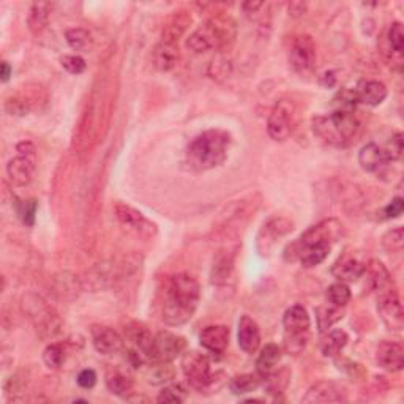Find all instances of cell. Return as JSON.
Segmentation results:
<instances>
[{
    "mask_svg": "<svg viewBox=\"0 0 404 404\" xmlns=\"http://www.w3.org/2000/svg\"><path fill=\"white\" fill-rule=\"evenodd\" d=\"M182 370L189 385L201 393L202 390H208L213 385L215 376L210 370V360L206 354L198 351L187 352L182 357Z\"/></svg>",
    "mask_w": 404,
    "mask_h": 404,
    "instance_id": "ba28073f",
    "label": "cell"
},
{
    "mask_svg": "<svg viewBox=\"0 0 404 404\" xmlns=\"http://www.w3.org/2000/svg\"><path fill=\"white\" fill-rule=\"evenodd\" d=\"M404 245V231L403 227H395L382 237V246L390 252L401 251Z\"/></svg>",
    "mask_w": 404,
    "mask_h": 404,
    "instance_id": "b9f144b4",
    "label": "cell"
},
{
    "mask_svg": "<svg viewBox=\"0 0 404 404\" xmlns=\"http://www.w3.org/2000/svg\"><path fill=\"white\" fill-rule=\"evenodd\" d=\"M365 271H366V265L362 261H358V259L349 257V256L339 259V261L335 264L332 269L333 276L343 283L357 281L358 278H362Z\"/></svg>",
    "mask_w": 404,
    "mask_h": 404,
    "instance_id": "cb8c5ba5",
    "label": "cell"
},
{
    "mask_svg": "<svg viewBox=\"0 0 404 404\" xmlns=\"http://www.w3.org/2000/svg\"><path fill=\"white\" fill-rule=\"evenodd\" d=\"M234 267H236V250H221L213 257L210 278L215 286H226L232 280Z\"/></svg>",
    "mask_w": 404,
    "mask_h": 404,
    "instance_id": "e0dca14e",
    "label": "cell"
},
{
    "mask_svg": "<svg viewBox=\"0 0 404 404\" xmlns=\"http://www.w3.org/2000/svg\"><path fill=\"white\" fill-rule=\"evenodd\" d=\"M295 126V106L289 100H280L270 111L267 133L274 141H286Z\"/></svg>",
    "mask_w": 404,
    "mask_h": 404,
    "instance_id": "30bf717a",
    "label": "cell"
},
{
    "mask_svg": "<svg viewBox=\"0 0 404 404\" xmlns=\"http://www.w3.org/2000/svg\"><path fill=\"white\" fill-rule=\"evenodd\" d=\"M289 379H290V372L288 368H283V370H275L274 372L269 377H265V389L270 395H278L281 393V391L288 387L289 384Z\"/></svg>",
    "mask_w": 404,
    "mask_h": 404,
    "instance_id": "8d00e7d4",
    "label": "cell"
},
{
    "mask_svg": "<svg viewBox=\"0 0 404 404\" xmlns=\"http://www.w3.org/2000/svg\"><path fill=\"white\" fill-rule=\"evenodd\" d=\"M347 333L341 328H337V330H332L327 335L325 339L322 341L321 351L322 356L324 357H337L338 354L344 349V346L347 344Z\"/></svg>",
    "mask_w": 404,
    "mask_h": 404,
    "instance_id": "4dcf8cb0",
    "label": "cell"
},
{
    "mask_svg": "<svg viewBox=\"0 0 404 404\" xmlns=\"http://www.w3.org/2000/svg\"><path fill=\"white\" fill-rule=\"evenodd\" d=\"M358 103L368 106H379L387 98V87L379 81H362L354 88Z\"/></svg>",
    "mask_w": 404,
    "mask_h": 404,
    "instance_id": "7402d4cb",
    "label": "cell"
},
{
    "mask_svg": "<svg viewBox=\"0 0 404 404\" xmlns=\"http://www.w3.org/2000/svg\"><path fill=\"white\" fill-rule=\"evenodd\" d=\"M152 60H154L155 68L160 69V72H170L179 62V49H177L175 44L161 41L158 46H155Z\"/></svg>",
    "mask_w": 404,
    "mask_h": 404,
    "instance_id": "d4e9b609",
    "label": "cell"
},
{
    "mask_svg": "<svg viewBox=\"0 0 404 404\" xmlns=\"http://www.w3.org/2000/svg\"><path fill=\"white\" fill-rule=\"evenodd\" d=\"M316 59V46L311 36H295L289 48V63L295 72L305 73L311 69Z\"/></svg>",
    "mask_w": 404,
    "mask_h": 404,
    "instance_id": "9a60e30c",
    "label": "cell"
},
{
    "mask_svg": "<svg viewBox=\"0 0 404 404\" xmlns=\"http://www.w3.org/2000/svg\"><path fill=\"white\" fill-rule=\"evenodd\" d=\"M347 391L343 385L335 381H318L307 390L302 403L307 404H328L346 403Z\"/></svg>",
    "mask_w": 404,
    "mask_h": 404,
    "instance_id": "4fadbf2b",
    "label": "cell"
},
{
    "mask_svg": "<svg viewBox=\"0 0 404 404\" xmlns=\"http://www.w3.org/2000/svg\"><path fill=\"white\" fill-rule=\"evenodd\" d=\"M13 73V68L8 62H2V72H0V79L2 82H6L10 79V76Z\"/></svg>",
    "mask_w": 404,
    "mask_h": 404,
    "instance_id": "f907efd6",
    "label": "cell"
},
{
    "mask_svg": "<svg viewBox=\"0 0 404 404\" xmlns=\"http://www.w3.org/2000/svg\"><path fill=\"white\" fill-rule=\"evenodd\" d=\"M339 319H343V311L339 307H319L316 308V322L321 333L327 332L333 324H337Z\"/></svg>",
    "mask_w": 404,
    "mask_h": 404,
    "instance_id": "836d02e7",
    "label": "cell"
},
{
    "mask_svg": "<svg viewBox=\"0 0 404 404\" xmlns=\"http://www.w3.org/2000/svg\"><path fill=\"white\" fill-rule=\"evenodd\" d=\"M309 314L307 308L294 305L283 316L284 327V349L289 354H300L305 349L309 339Z\"/></svg>",
    "mask_w": 404,
    "mask_h": 404,
    "instance_id": "277c9868",
    "label": "cell"
},
{
    "mask_svg": "<svg viewBox=\"0 0 404 404\" xmlns=\"http://www.w3.org/2000/svg\"><path fill=\"white\" fill-rule=\"evenodd\" d=\"M50 4L48 2H35L32 5L30 13H29V29L32 34H40L49 22V16H50Z\"/></svg>",
    "mask_w": 404,
    "mask_h": 404,
    "instance_id": "f546056e",
    "label": "cell"
},
{
    "mask_svg": "<svg viewBox=\"0 0 404 404\" xmlns=\"http://www.w3.org/2000/svg\"><path fill=\"white\" fill-rule=\"evenodd\" d=\"M343 232V224L338 220L328 218L314 224L309 229L302 234L300 238H297L294 243H290L286 251H284V259L286 261H295L299 256V250L307 248V246L318 245V243H333L337 242L338 237Z\"/></svg>",
    "mask_w": 404,
    "mask_h": 404,
    "instance_id": "8992f818",
    "label": "cell"
},
{
    "mask_svg": "<svg viewBox=\"0 0 404 404\" xmlns=\"http://www.w3.org/2000/svg\"><path fill=\"white\" fill-rule=\"evenodd\" d=\"M389 43L395 53L401 54L404 49V32L401 22H393L389 29Z\"/></svg>",
    "mask_w": 404,
    "mask_h": 404,
    "instance_id": "ee69618b",
    "label": "cell"
},
{
    "mask_svg": "<svg viewBox=\"0 0 404 404\" xmlns=\"http://www.w3.org/2000/svg\"><path fill=\"white\" fill-rule=\"evenodd\" d=\"M128 333V338L136 344V347L141 351L145 357L154 360V347H155V335H152L147 328L137 324H133L128 328H125Z\"/></svg>",
    "mask_w": 404,
    "mask_h": 404,
    "instance_id": "83f0119b",
    "label": "cell"
},
{
    "mask_svg": "<svg viewBox=\"0 0 404 404\" xmlns=\"http://www.w3.org/2000/svg\"><path fill=\"white\" fill-rule=\"evenodd\" d=\"M22 309L34 322L36 332L43 338H54L60 333L62 321L53 308L40 295L27 294L22 297Z\"/></svg>",
    "mask_w": 404,
    "mask_h": 404,
    "instance_id": "5b68a950",
    "label": "cell"
},
{
    "mask_svg": "<svg viewBox=\"0 0 404 404\" xmlns=\"http://www.w3.org/2000/svg\"><path fill=\"white\" fill-rule=\"evenodd\" d=\"M18 156L11 158L6 164V174L15 187H27L35 174V145L22 141L16 145Z\"/></svg>",
    "mask_w": 404,
    "mask_h": 404,
    "instance_id": "52a82bcc",
    "label": "cell"
},
{
    "mask_svg": "<svg viewBox=\"0 0 404 404\" xmlns=\"http://www.w3.org/2000/svg\"><path fill=\"white\" fill-rule=\"evenodd\" d=\"M188 391L182 384H170L166 385L158 395V403H183L187 400Z\"/></svg>",
    "mask_w": 404,
    "mask_h": 404,
    "instance_id": "60d3db41",
    "label": "cell"
},
{
    "mask_svg": "<svg viewBox=\"0 0 404 404\" xmlns=\"http://www.w3.org/2000/svg\"><path fill=\"white\" fill-rule=\"evenodd\" d=\"M377 313L390 330L400 332L404 327L403 305L395 286L377 290Z\"/></svg>",
    "mask_w": 404,
    "mask_h": 404,
    "instance_id": "8fae6325",
    "label": "cell"
},
{
    "mask_svg": "<svg viewBox=\"0 0 404 404\" xmlns=\"http://www.w3.org/2000/svg\"><path fill=\"white\" fill-rule=\"evenodd\" d=\"M313 131L330 145H346L358 131V120L349 111H333L328 116L313 119Z\"/></svg>",
    "mask_w": 404,
    "mask_h": 404,
    "instance_id": "3957f363",
    "label": "cell"
},
{
    "mask_svg": "<svg viewBox=\"0 0 404 404\" xmlns=\"http://www.w3.org/2000/svg\"><path fill=\"white\" fill-rule=\"evenodd\" d=\"M106 387L109 389V391L114 395L128 398V393L133 389V382L123 372H120L119 370H111L107 371L106 375Z\"/></svg>",
    "mask_w": 404,
    "mask_h": 404,
    "instance_id": "1f68e13d",
    "label": "cell"
},
{
    "mask_svg": "<svg viewBox=\"0 0 404 404\" xmlns=\"http://www.w3.org/2000/svg\"><path fill=\"white\" fill-rule=\"evenodd\" d=\"M201 299V288L189 274H177L166 286L163 303V321L170 327L187 324L193 318Z\"/></svg>",
    "mask_w": 404,
    "mask_h": 404,
    "instance_id": "6da1fadb",
    "label": "cell"
},
{
    "mask_svg": "<svg viewBox=\"0 0 404 404\" xmlns=\"http://www.w3.org/2000/svg\"><path fill=\"white\" fill-rule=\"evenodd\" d=\"M351 289L347 286L346 283L339 281V283H335L332 284L330 288L327 289V299L328 302L332 303L333 307H339V308H344L347 303L351 300Z\"/></svg>",
    "mask_w": 404,
    "mask_h": 404,
    "instance_id": "74e56055",
    "label": "cell"
},
{
    "mask_svg": "<svg viewBox=\"0 0 404 404\" xmlns=\"http://www.w3.org/2000/svg\"><path fill=\"white\" fill-rule=\"evenodd\" d=\"M238 346L246 354H255L261 347V330L255 319L242 316L238 321Z\"/></svg>",
    "mask_w": 404,
    "mask_h": 404,
    "instance_id": "ffe728a7",
    "label": "cell"
},
{
    "mask_svg": "<svg viewBox=\"0 0 404 404\" xmlns=\"http://www.w3.org/2000/svg\"><path fill=\"white\" fill-rule=\"evenodd\" d=\"M43 362L50 370L60 368L65 362V347L60 343H53L43 351Z\"/></svg>",
    "mask_w": 404,
    "mask_h": 404,
    "instance_id": "f35d334b",
    "label": "cell"
},
{
    "mask_svg": "<svg viewBox=\"0 0 404 404\" xmlns=\"http://www.w3.org/2000/svg\"><path fill=\"white\" fill-rule=\"evenodd\" d=\"M92 343L97 352L103 356H114L123 349V339L120 335L105 325L92 327Z\"/></svg>",
    "mask_w": 404,
    "mask_h": 404,
    "instance_id": "ac0fdd59",
    "label": "cell"
},
{
    "mask_svg": "<svg viewBox=\"0 0 404 404\" xmlns=\"http://www.w3.org/2000/svg\"><path fill=\"white\" fill-rule=\"evenodd\" d=\"M281 357H283V349L280 346L275 343L265 344L256 360V371L259 377L261 379L269 377L271 372L278 370V363H280Z\"/></svg>",
    "mask_w": 404,
    "mask_h": 404,
    "instance_id": "603a6c76",
    "label": "cell"
},
{
    "mask_svg": "<svg viewBox=\"0 0 404 404\" xmlns=\"http://www.w3.org/2000/svg\"><path fill=\"white\" fill-rule=\"evenodd\" d=\"M294 231V221L288 217H271L262 224L256 237V248L262 257L270 256L271 250L280 242V238L286 237Z\"/></svg>",
    "mask_w": 404,
    "mask_h": 404,
    "instance_id": "9c48e42d",
    "label": "cell"
},
{
    "mask_svg": "<svg viewBox=\"0 0 404 404\" xmlns=\"http://www.w3.org/2000/svg\"><path fill=\"white\" fill-rule=\"evenodd\" d=\"M62 67L72 74H81L86 72V60L79 55H63L62 57Z\"/></svg>",
    "mask_w": 404,
    "mask_h": 404,
    "instance_id": "f6af8a7d",
    "label": "cell"
},
{
    "mask_svg": "<svg viewBox=\"0 0 404 404\" xmlns=\"http://www.w3.org/2000/svg\"><path fill=\"white\" fill-rule=\"evenodd\" d=\"M114 212H116L119 223L126 227L130 232L136 234V236L150 238L156 234V224L152 223L150 220L145 218L141 212L133 208L131 206L117 204L116 208H114Z\"/></svg>",
    "mask_w": 404,
    "mask_h": 404,
    "instance_id": "7c38bea8",
    "label": "cell"
},
{
    "mask_svg": "<svg viewBox=\"0 0 404 404\" xmlns=\"http://www.w3.org/2000/svg\"><path fill=\"white\" fill-rule=\"evenodd\" d=\"M189 22H191V16L187 13H177L169 21L164 24L163 27V41L169 44H177L185 34Z\"/></svg>",
    "mask_w": 404,
    "mask_h": 404,
    "instance_id": "484cf974",
    "label": "cell"
},
{
    "mask_svg": "<svg viewBox=\"0 0 404 404\" xmlns=\"http://www.w3.org/2000/svg\"><path fill=\"white\" fill-rule=\"evenodd\" d=\"M358 163L366 173H379L382 168L387 166L391 161L389 160L387 152L377 144L370 142L362 147L358 154Z\"/></svg>",
    "mask_w": 404,
    "mask_h": 404,
    "instance_id": "44dd1931",
    "label": "cell"
},
{
    "mask_svg": "<svg viewBox=\"0 0 404 404\" xmlns=\"http://www.w3.org/2000/svg\"><path fill=\"white\" fill-rule=\"evenodd\" d=\"M376 362L389 372L401 371L404 366V347L396 341H382L377 346Z\"/></svg>",
    "mask_w": 404,
    "mask_h": 404,
    "instance_id": "2e32d148",
    "label": "cell"
},
{
    "mask_svg": "<svg viewBox=\"0 0 404 404\" xmlns=\"http://www.w3.org/2000/svg\"><path fill=\"white\" fill-rule=\"evenodd\" d=\"M330 250H332V243L311 245V246H307V248L299 250V256H297V259H300L303 267L311 269V267H316V265H319L321 262H324Z\"/></svg>",
    "mask_w": 404,
    "mask_h": 404,
    "instance_id": "f1b7e54d",
    "label": "cell"
},
{
    "mask_svg": "<svg viewBox=\"0 0 404 404\" xmlns=\"http://www.w3.org/2000/svg\"><path fill=\"white\" fill-rule=\"evenodd\" d=\"M40 88V87H38ZM38 88L35 93H16L5 101V111L10 114V116H27V114L35 109V101H40V97H36Z\"/></svg>",
    "mask_w": 404,
    "mask_h": 404,
    "instance_id": "4316f807",
    "label": "cell"
},
{
    "mask_svg": "<svg viewBox=\"0 0 404 404\" xmlns=\"http://www.w3.org/2000/svg\"><path fill=\"white\" fill-rule=\"evenodd\" d=\"M231 135L223 130H208L196 136L187 149L188 164L196 170H208L223 164L229 154Z\"/></svg>",
    "mask_w": 404,
    "mask_h": 404,
    "instance_id": "7a4b0ae2",
    "label": "cell"
},
{
    "mask_svg": "<svg viewBox=\"0 0 404 404\" xmlns=\"http://www.w3.org/2000/svg\"><path fill=\"white\" fill-rule=\"evenodd\" d=\"M24 387H25L24 379L18 372V375L11 376L8 381H6V384H5V395L8 396V398H11V400H16V396L19 393H22Z\"/></svg>",
    "mask_w": 404,
    "mask_h": 404,
    "instance_id": "bcb514c9",
    "label": "cell"
},
{
    "mask_svg": "<svg viewBox=\"0 0 404 404\" xmlns=\"http://www.w3.org/2000/svg\"><path fill=\"white\" fill-rule=\"evenodd\" d=\"M262 5H264L262 2H246V4H243V10L248 11V13H255L256 10L261 8Z\"/></svg>",
    "mask_w": 404,
    "mask_h": 404,
    "instance_id": "816d5d0a",
    "label": "cell"
},
{
    "mask_svg": "<svg viewBox=\"0 0 404 404\" xmlns=\"http://www.w3.org/2000/svg\"><path fill=\"white\" fill-rule=\"evenodd\" d=\"M38 204L35 199L22 201L18 204V213L19 218L22 220V223L25 226H34L35 224V215H36Z\"/></svg>",
    "mask_w": 404,
    "mask_h": 404,
    "instance_id": "7bdbcfd3",
    "label": "cell"
},
{
    "mask_svg": "<svg viewBox=\"0 0 404 404\" xmlns=\"http://www.w3.org/2000/svg\"><path fill=\"white\" fill-rule=\"evenodd\" d=\"M403 210H404V201L403 198H400V196H396V198L384 208V218L390 220V218L400 217Z\"/></svg>",
    "mask_w": 404,
    "mask_h": 404,
    "instance_id": "c3c4849f",
    "label": "cell"
},
{
    "mask_svg": "<svg viewBox=\"0 0 404 404\" xmlns=\"http://www.w3.org/2000/svg\"><path fill=\"white\" fill-rule=\"evenodd\" d=\"M201 346L206 351L221 356L229 344V327L226 325H208L199 335Z\"/></svg>",
    "mask_w": 404,
    "mask_h": 404,
    "instance_id": "d6986e66",
    "label": "cell"
},
{
    "mask_svg": "<svg viewBox=\"0 0 404 404\" xmlns=\"http://www.w3.org/2000/svg\"><path fill=\"white\" fill-rule=\"evenodd\" d=\"M76 381H78V385L82 389H92L95 384H97V372L93 370H82L78 377H76Z\"/></svg>",
    "mask_w": 404,
    "mask_h": 404,
    "instance_id": "681fc988",
    "label": "cell"
},
{
    "mask_svg": "<svg viewBox=\"0 0 404 404\" xmlns=\"http://www.w3.org/2000/svg\"><path fill=\"white\" fill-rule=\"evenodd\" d=\"M187 341L180 335L161 330L155 335L154 362H173L185 351Z\"/></svg>",
    "mask_w": 404,
    "mask_h": 404,
    "instance_id": "5bb4252c",
    "label": "cell"
},
{
    "mask_svg": "<svg viewBox=\"0 0 404 404\" xmlns=\"http://www.w3.org/2000/svg\"><path fill=\"white\" fill-rule=\"evenodd\" d=\"M387 152V156L390 161H396L401 158L403 154V135L401 133H396V135L391 137V142L389 144V147H384Z\"/></svg>",
    "mask_w": 404,
    "mask_h": 404,
    "instance_id": "7dc6e473",
    "label": "cell"
},
{
    "mask_svg": "<svg viewBox=\"0 0 404 404\" xmlns=\"http://www.w3.org/2000/svg\"><path fill=\"white\" fill-rule=\"evenodd\" d=\"M187 46L191 50H194V53L199 54V53H206V50H210L212 48H215V41L208 29L202 27L189 35Z\"/></svg>",
    "mask_w": 404,
    "mask_h": 404,
    "instance_id": "e575fe53",
    "label": "cell"
},
{
    "mask_svg": "<svg viewBox=\"0 0 404 404\" xmlns=\"http://www.w3.org/2000/svg\"><path fill=\"white\" fill-rule=\"evenodd\" d=\"M259 387H261V377H259V375H251V372L232 377L229 382V389L234 395L252 393Z\"/></svg>",
    "mask_w": 404,
    "mask_h": 404,
    "instance_id": "d6a6232c",
    "label": "cell"
},
{
    "mask_svg": "<svg viewBox=\"0 0 404 404\" xmlns=\"http://www.w3.org/2000/svg\"><path fill=\"white\" fill-rule=\"evenodd\" d=\"M67 43L69 44V48L74 50H87L92 46V34L86 29L76 27V29H69L65 34Z\"/></svg>",
    "mask_w": 404,
    "mask_h": 404,
    "instance_id": "d590c367",
    "label": "cell"
},
{
    "mask_svg": "<svg viewBox=\"0 0 404 404\" xmlns=\"http://www.w3.org/2000/svg\"><path fill=\"white\" fill-rule=\"evenodd\" d=\"M174 377V368L170 362H155L149 372V382L154 385H161L169 382Z\"/></svg>",
    "mask_w": 404,
    "mask_h": 404,
    "instance_id": "ab89813d",
    "label": "cell"
}]
</instances>
